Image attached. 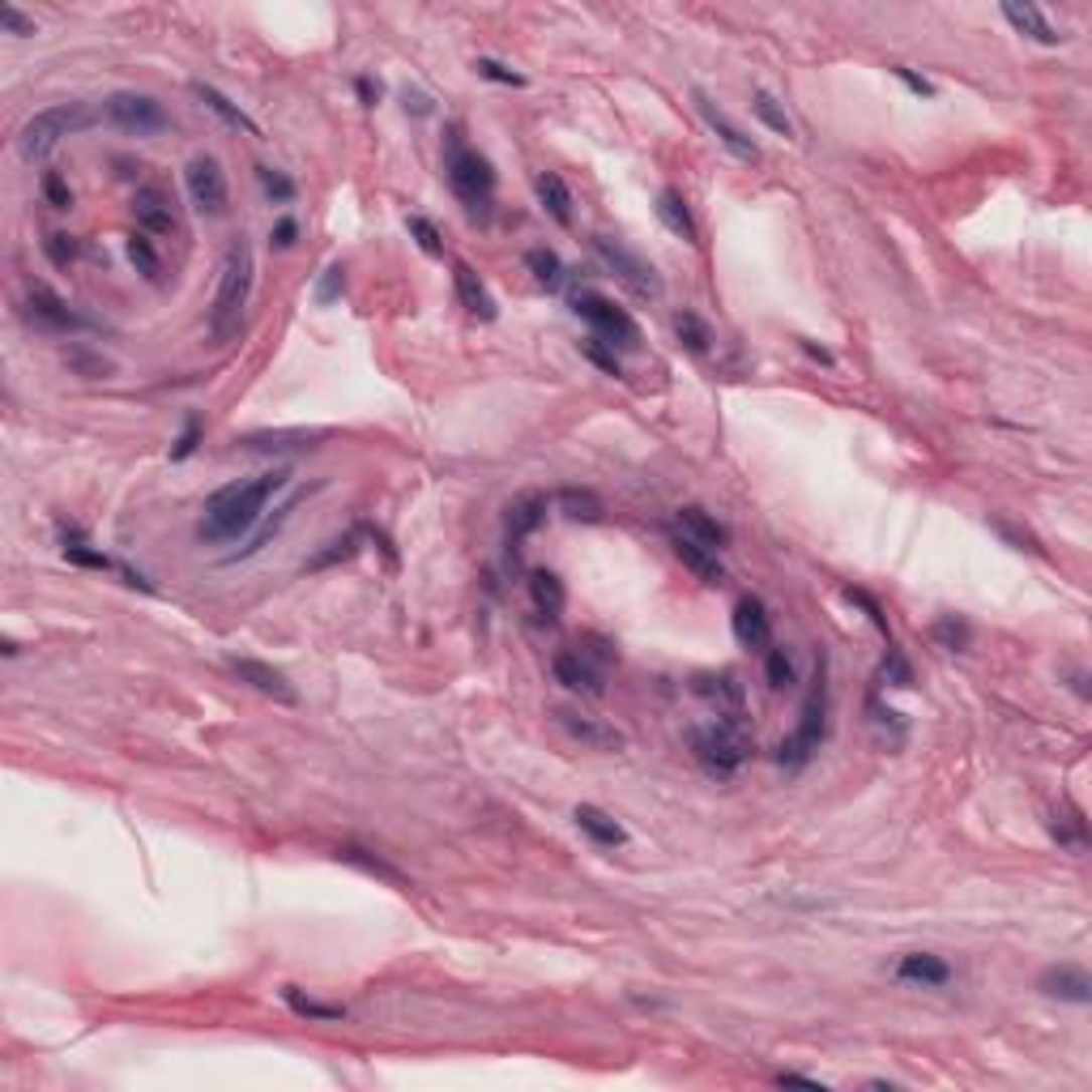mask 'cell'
<instances>
[{"instance_id":"cell-1","label":"cell","mask_w":1092,"mask_h":1092,"mask_svg":"<svg viewBox=\"0 0 1092 1092\" xmlns=\"http://www.w3.org/2000/svg\"><path fill=\"white\" fill-rule=\"evenodd\" d=\"M291 482L286 470H274V474H257V478H240V482H226L218 487L209 499H205V516L196 525V538L209 542V547H222V542H236L253 529L261 516H265V504Z\"/></svg>"},{"instance_id":"cell-2","label":"cell","mask_w":1092,"mask_h":1092,"mask_svg":"<svg viewBox=\"0 0 1092 1092\" xmlns=\"http://www.w3.org/2000/svg\"><path fill=\"white\" fill-rule=\"evenodd\" d=\"M444 175H449V188L461 196L465 209L487 213L491 196H495V171L487 158L465 146L457 129H449V137H444Z\"/></svg>"},{"instance_id":"cell-3","label":"cell","mask_w":1092,"mask_h":1092,"mask_svg":"<svg viewBox=\"0 0 1092 1092\" xmlns=\"http://www.w3.org/2000/svg\"><path fill=\"white\" fill-rule=\"evenodd\" d=\"M248 291H253V248L240 240V244L226 253V265H222L218 299H213V320H209L213 337H230V333L240 329V316H244Z\"/></svg>"},{"instance_id":"cell-4","label":"cell","mask_w":1092,"mask_h":1092,"mask_svg":"<svg viewBox=\"0 0 1092 1092\" xmlns=\"http://www.w3.org/2000/svg\"><path fill=\"white\" fill-rule=\"evenodd\" d=\"M91 124H95V112H91L86 103L47 107V112L30 116V120L22 124V133H17V150H22L26 163H34V158H43L60 137L82 133V129H91Z\"/></svg>"},{"instance_id":"cell-5","label":"cell","mask_w":1092,"mask_h":1092,"mask_svg":"<svg viewBox=\"0 0 1092 1092\" xmlns=\"http://www.w3.org/2000/svg\"><path fill=\"white\" fill-rule=\"evenodd\" d=\"M572 312H577L585 325L594 329L598 342H606L611 350H615V346H619V350H636V346H640L636 320L623 312V308H615L611 299H602V295H594V291H581V295H572Z\"/></svg>"},{"instance_id":"cell-6","label":"cell","mask_w":1092,"mask_h":1092,"mask_svg":"<svg viewBox=\"0 0 1092 1092\" xmlns=\"http://www.w3.org/2000/svg\"><path fill=\"white\" fill-rule=\"evenodd\" d=\"M691 751L713 777H730L734 768L747 760V739H743L739 722L726 718V722H713L705 730H695L691 734Z\"/></svg>"},{"instance_id":"cell-7","label":"cell","mask_w":1092,"mask_h":1092,"mask_svg":"<svg viewBox=\"0 0 1092 1092\" xmlns=\"http://www.w3.org/2000/svg\"><path fill=\"white\" fill-rule=\"evenodd\" d=\"M594 248H598V257L606 261V270H611L623 286H628L632 295H640V299H657L661 295V282H657V274L649 270V265H644L640 257H632L628 248H619L615 240H606V236H598L594 240Z\"/></svg>"},{"instance_id":"cell-8","label":"cell","mask_w":1092,"mask_h":1092,"mask_svg":"<svg viewBox=\"0 0 1092 1092\" xmlns=\"http://www.w3.org/2000/svg\"><path fill=\"white\" fill-rule=\"evenodd\" d=\"M184 184H188V196L192 205L201 213H222L226 209V175H222V163L213 154H196L188 171H184Z\"/></svg>"},{"instance_id":"cell-9","label":"cell","mask_w":1092,"mask_h":1092,"mask_svg":"<svg viewBox=\"0 0 1092 1092\" xmlns=\"http://www.w3.org/2000/svg\"><path fill=\"white\" fill-rule=\"evenodd\" d=\"M107 116H112L120 129H129V133H158V129H167L163 103L150 99V95H112V99H107Z\"/></svg>"},{"instance_id":"cell-10","label":"cell","mask_w":1092,"mask_h":1092,"mask_svg":"<svg viewBox=\"0 0 1092 1092\" xmlns=\"http://www.w3.org/2000/svg\"><path fill=\"white\" fill-rule=\"evenodd\" d=\"M226 666H230V674H236L240 683H248V687L261 691V695H270V700H278V705H299L295 683H291V678H286L282 670L265 666V661H257V657H230Z\"/></svg>"},{"instance_id":"cell-11","label":"cell","mask_w":1092,"mask_h":1092,"mask_svg":"<svg viewBox=\"0 0 1092 1092\" xmlns=\"http://www.w3.org/2000/svg\"><path fill=\"white\" fill-rule=\"evenodd\" d=\"M560 726H564V734H568L572 743H581V747H589V751H606V756H611V751H623V747H628V734H623V730H615L611 722L585 718V713L560 709Z\"/></svg>"},{"instance_id":"cell-12","label":"cell","mask_w":1092,"mask_h":1092,"mask_svg":"<svg viewBox=\"0 0 1092 1092\" xmlns=\"http://www.w3.org/2000/svg\"><path fill=\"white\" fill-rule=\"evenodd\" d=\"M695 107H700L705 124H709L713 133H718V141H722V146H726L734 158H743V163H756V158H760V146H756V141H751V137L739 129V124H734V120L722 112V107L705 95V91H695Z\"/></svg>"},{"instance_id":"cell-13","label":"cell","mask_w":1092,"mask_h":1092,"mask_svg":"<svg viewBox=\"0 0 1092 1092\" xmlns=\"http://www.w3.org/2000/svg\"><path fill=\"white\" fill-rule=\"evenodd\" d=\"M26 316H30V325H39L47 333H77L86 329V320L68 308L64 299H56L47 291V286H34L30 291V303H26Z\"/></svg>"},{"instance_id":"cell-14","label":"cell","mask_w":1092,"mask_h":1092,"mask_svg":"<svg viewBox=\"0 0 1092 1092\" xmlns=\"http://www.w3.org/2000/svg\"><path fill=\"white\" fill-rule=\"evenodd\" d=\"M171 205L175 201L158 184H146V188L133 192V218L146 236H171L175 230V209Z\"/></svg>"},{"instance_id":"cell-15","label":"cell","mask_w":1092,"mask_h":1092,"mask_svg":"<svg viewBox=\"0 0 1092 1092\" xmlns=\"http://www.w3.org/2000/svg\"><path fill=\"white\" fill-rule=\"evenodd\" d=\"M1037 990L1046 998H1059V1002H1092V977L1080 969V964H1054L1037 977Z\"/></svg>"},{"instance_id":"cell-16","label":"cell","mask_w":1092,"mask_h":1092,"mask_svg":"<svg viewBox=\"0 0 1092 1092\" xmlns=\"http://www.w3.org/2000/svg\"><path fill=\"white\" fill-rule=\"evenodd\" d=\"M551 670H555V683H564L568 691H581V695H602V670H598V666H594V661H589L585 653H577V649L555 653Z\"/></svg>"},{"instance_id":"cell-17","label":"cell","mask_w":1092,"mask_h":1092,"mask_svg":"<svg viewBox=\"0 0 1092 1092\" xmlns=\"http://www.w3.org/2000/svg\"><path fill=\"white\" fill-rule=\"evenodd\" d=\"M670 547H674V555H678V564H683L700 585H722V581H726V568H722V560H718V551L700 547L695 538H687V533H674Z\"/></svg>"},{"instance_id":"cell-18","label":"cell","mask_w":1092,"mask_h":1092,"mask_svg":"<svg viewBox=\"0 0 1092 1092\" xmlns=\"http://www.w3.org/2000/svg\"><path fill=\"white\" fill-rule=\"evenodd\" d=\"M320 440H325V432H303V427H295V432H253V436H240L236 444L248 453H308Z\"/></svg>"},{"instance_id":"cell-19","label":"cell","mask_w":1092,"mask_h":1092,"mask_svg":"<svg viewBox=\"0 0 1092 1092\" xmlns=\"http://www.w3.org/2000/svg\"><path fill=\"white\" fill-rule=\"evenodd\" d=\"M734 636H739V644H747V649H768L773 623H768V611L760 598H739V606H734Z\"/></svg>"},{"instance_id":"cell-20","label":"cell","mask_w":1092,"mask_h":1092,"mask_svg":"<svg viewBox=\"0 0 1092 1092\" xmlns=\"http://www.w3.org/2000/svg\"><path fill=\"white\" fill-rule=\"evenodd\" d=\"M542 521H547V495L542 491H521L508 504V547H521Z\"/></svg>"},{"instance_id":"cell-21","label":"cell","mask_w":1092,"mask_h":1092,"mask_svg":"<svg viewBox=\"0 0 1092 1092\" xmlns=\"http://www.w3.org/2000/svg\"><path fill=\"white\" fill-rule=\"evenodd\" d=\"M572 819H577V828L594 840V845H602V849H615V845H623V840H628V832H623V823L615 819V815H606L602 807H594V802H581L577 811H572Z\"/></svg>"},{"instance_id":"cell-22","label":"cell","mask_w":1092,"mask_h":1092,"mask_svg":"<svg viewBox=\"0 0 1092 1092\" xmlns=\"http://www.w3.org/2000/svg\"><path fill=\"white\" fill-rule=\"evenodd\" d=\"M653 209H657L661 226H666L674 240H683V244H700V230H695V218H691V209H687V201H683V192L661 188Z\"/></svg>"},{"instance_id":"cell-23","label":"cell","mask_w":1092,"mask_h":1092,"mask_svg":"<svg viewBox=\"0 0 1092 1092\" xmlns=\"http://www.w3.org/2000/svg\"><path fill=\"white\" fill-rule=\"evenodd\" d=\"M678 525H683L687 538H695V542L709 547V551L730 547V529L713 512H705L700 504H683V508H678Z\"/></svg>"},{"instance_id":"cell-24","label":"cell","mask_w":1092,"mask_h":1092,"mask_svg":"<svg viewBox=\"0 0 1092 1092\" xmlns=\"http://www.w3.org/2000/svg\"><path fill=\"white\" fill-rule=\"evenodd\" d=\"M897 977L909 981V986H947V981H952V969H947L943 956L909 952V956H901V964H897Z\"/></svg>"},{"instance_id":"cell-25","label":"cell","mask_w":1092,"mask_h":1092,"mask_svg":"<svg viewBox=\"0 0 1092 1092\" xmlns=\"http://www.w3.org/2000/svg\"><path fill=\"white\" fill-rule=\"evenodd\" d=\"M453 286H457V299H461V308L478 316V320H495V299L491 291L482 286V278L470 270V265H453Z\"/></svg>"},{"instance_id":"cell-26","label":"cell","mask_w":1092,"mask_h":1092,"mask_svg":"<svg viewBox=\"0 0 1092 1092\" xmlns=\"http://www.w3.org/2000/svg\"><path fill=\"white\" fill-rule=\"evenodd\" d=\"M1002 17H1007V22L1025 34V39H1033V43H1046V47L1063 43V34L1046 22V13L1037 9V5H1002Z\"/></svg>"},{"instance_id":"cell-27","label":"cell","mask_w":1092,"mask_h":1092,"mask_svg":"<svg viewBox=\"0 0 1092 1092\" xmlns=\"http://www.w3.org/2000/svg\"><path fill=\"white\" fill-rule=\"evenodd\" d=\"M533 192H538V205L551 213L555 222H560V226H572V192H568V184L560 180V175H555V171H542L538 180H533Z\"/></svg>"},{"instance_id":"cell-28","label":"cell","mask_w":1092,"mask_h":1092,"mask_svg":"<svg viewBox=\"0 0 1092 1092\" xmlns=\"http://www.w3.org/2000/svg\"><path fill=\"white\" fill-rule=\"evenodd\" d=\"M529 598H533V606H538V615L560 619V611H564V581L555 577V572H547V568H533L529 572Z\"/></svg>"},{"instance_id":"cell-29","label":"cell","mask_w":1092,"mask_h":1092,"mask_svg":"<svg viewBox=\"0 0 1092 1092\" xmlns=\"http://www.w3.org/2000/svg\"><path fill=\"white\" fill-rule=\"evenodd\" d=\"M192 91H196V99H201V103L209 107V112H213V116H222V120L230 124V129H244V133H253V137H261V129H257V124H253V120H248V116H244V112H240V107H236V103H230V99H226L222 91H213V86H201V82H196V86H192Z\"/></svg>"},{"instance_id":"cell-30","label":"cell","mask_w":1092,"mask_h":1092,"mask_svg":"<svg viewBox=\"0 0 1092 1092\" xmlns=\"http://www.w3.org/2000/svg\"><path fill=\"white\" fill-rule=\"evenodd\" d=\"M560 508H564L568 521H585V525H598L602 516H606L602 499H598L594 491H581V487H568V491H560Z\"/></svg>"},{"instance_id":"cell-31","label":"cell","mask_w":1092,"mask_h":1092,"mask_svg":"<svg viewBox=\"0 0 1092 1092\" xmlns=\"http://www.w3.org/2000/svg\"><path fill=\"white\" fill-rule=\"evenodd\" d=\"M337 857H342V863H350V867H359L363 875H375V880H384V884H398V888H406V875H402L398 867H388L384 857H375V853H367V849H359V845L337 849Z\"/></svg>"},{"instance_id":"cell-32","label":"cell","mask_w":1092,"mask_h":1092,"mask_svg":"<svg viewBox=\"0 0 1092 1092\" xmlns=\"http://www.w3.org/2000/svg\"><path fill=\"white\" fill-rule=\"evenodd\" d=\"M695 691L709 695V700H718V709H730V718H739V713H743V683L734 674L700 678V687H695Z\"/></svg>"},{"instance_id":"cell-33","label":"cell","mask_w":1092,"mask_h":1092,"mask_svg":"<svg viewBox=\"0 0 1092 1092\" xmlns=\"http://www.w3.org/2000/svg\"><path fill=\"white\" fill-rule=\"evenodd\" d=\"M354 551H359V529H346L342 538H329L325 551H316L312 560L303 564V572H320V568H329V564H337V560H350Z\"/></svg>"},{"instance_id":"cell-34","label":"cell","mask_w":1092,"mask_h":1092,"mask_svg":"<svg viewBox=\"0 0 1092 1092\" xmlns=\"http://www.w3.org/2000/svg\"><path fill=\"white\" fill-rule=\"evenodd\" d=\"M282 998H286V1007H291L295 1016L303 1020H342L346 1007H333V1002H316V998H303L299 986H282Z\"/></svg>"},{"instance_id":"cell-35","label":"cell","mask_w":1092,"mask_h":1092,"mask_svg":"<svg viewBox=\"0 0 1092 1092\" xmlns=\"http://www.w3.org/2000/svg\"><path fill=\"white\" fill-rule=\"evenodd\" d=\"M525 265H529V274L547 286V291H555V286L564 282V261L555 257L551 248H529V253H525Z\"/></svg>"},{"instance_id":"cell-36","label":"cell","mask_w":1092,"mask_h":1092,"mask_svg":"<svg viewBox=\"0 0 1092 1092\" xmlns=\"http://www.w3.org/2000/svg\"><path fill=\"white\" fill-rule=\"evenodd\" d=\"M291 508H295V499H291V504H282V508H274V516H265L261 529L253 533V538H248V547H240L236 555H230V560H248V555H257V551H261L265 542H270V538H278L282 525H286V516H291Z\"/></svg>"},{"instance_id":"cell-37","label":"cell","mask_w":1092,"mask_h":1092,"mask_svg":"<svg viewBox=\"0 0 1092 1092\" xmlns=\"http://www.w3.org/2000/svg\"><path fill=\"white\" fill-rule=\"evenodd\" d=\"M129 261L137 265V274L141 278H150V282H158V274H163V265H158V253H154V240L146 236V230H133L129 236Z\"/></svg>"},{"instance_id":"cell-38","label":"cell","mask_w":1092,"mask_h":1092,"mask_svg":"<svg viewBox=\"0 0 1092 1092\" xmlns=\"http://www.w3.org/2000/svg\"><path fill=\"white\" fill-rule=\"evenodd\" d=\"M674 333H678V342H683L691 354H705L709 350V329H705V320L695 316V312H674Z\"/></svg>"},{"instance_id":"cell-39","label":"cell","mask_w":1092,"mask_h":1092,"mask_svg":"<svg viewBox=\"0 0 1092 1092\" xmlns=\"http://www.w3.org/2000/svg\"><path fill=\"white\" fill-rule=\"evenodd\" d=\"M935 640L943 644V649L960 653V649H969L973 628H969V623H964V619H956V615H943V619H935Z\"/></svg>"},{"instance_id":"cell-40","label":"cell","mask_w":1092,"mask_h":1092,"mask_svg":"<svg viewBox=\"0 0 1092 1092\" xmlns=\"http://www.w3.org/2000/svg\"><path fill=\"white\" fill-rule=\"evenodd\" d=\"M751 107H756V116L768 124V129H773L777 137H794V124L785 120V112L777 107V99L768 95V91H756V99H751Z\"/></svg>"},{"instance_id":"cell-41","label":"cell","mask_w":1092,"mask_h":1092,"mask_svg":"<svg viewBox=\"0 0 1092 1092\" xmlns=\"http://www.w3.org/2000/svg\"><path fill=\"white\" fill-rule=\"evenodd\" d=\"M764 674H768V687L773 691H785V687H794V661L785 649H768V661H764Z\"/></svg>"},{"instance_id":"cell-42","label":"cell","mask_w":1092,"mask_h":1092,"mask_svg":"<svg viewBox=\"0 0 1092 1092\" xmlns=\"http://www.w3.org/2000/svg\"><path fill=\"white\" fill-rule=\"evenodd\" d=\"M257 180H261L265 196H270L274 205H291V201H295V184L286 180L282 171H274V167H257Z\"/></svg>"},{"instance_id":"cell-43","label":"cell","mask_w":1092,"mask_h":1092,"mask_svg":"<svg viewBox=\"0 0 1092 1092\" xmlns=\"http://www.w3.org/2000/svg\"><path fill=\"white\" fill-rule=\"evenodd\" d=\"M43 253H47V261L56 265V270H68V265L77 261V240L64 236V230H51V236L43 240Z\"/></svg>"},{"instance_id":"cell-44","label":"cell","mask_w":1092,"mask_h":1092,"mask_svg":"<svg viewBox=\"0 0 1092 1092\" xmlns=\"http://www.w3.org/2000/svg\"><path fill=\"white\" fill-rule=\"evenodd\" d=\"M581 354H585V359L594 363V367H602L606 375H623L619 354H615L611 346H606V342H598V337H589V342H581Z\"/></svg>"},{"instance_id":"cell-45","label":"cell","mask_w":1092,"mask_h":1092,"mask_svg":"<svg viewBox=\"0 0 1092 1092\" xmlns=\"http://www.w3.org/2000/svg\"><path fill=\"white\" fill-rule=\"evenodd\" d=\"M64 560H68V564H77V568H99V572H112V568H120V564L107 560L103 551H91L86 542H68V547H64Z\"/></svg>"},{"instance_id":"cell-46","label":"cell","mask_w":1092,"mask_h":1092,"mask_svg":"<svg viewBox=\"0 0 1092 1092\" xmlns=\"http://www.w3.org/2000/svg\"><path fill=\"white\" fill-rule=\"evenodd\" d=\"M406 226H410V236L419 240V248H423L427 257H440V253H444V240H440V230H436L432 222H427V218H406Z\"/></svg>"},{"instance_id":"cell-47","label":"cell","mask_w":1092,"mask_h":1092,"mask_svg":"<svg viewBox=\"0 0 1092 1092\" xmlns=\"http://www.w3.org/2000/svg\"><path fill=\"white\" fill-rule=\"evenodd\" d=\"M474 73H478V77H487V82H499V86H525V77H521V73H512L508 64L487 60V56L474 60Z\"/></svg>"},{"instance_id":"cell-48","label":"cell","mask_w":1092,"mask_h":1092,"mask_svg":"<svg viewBox=\"0 0 1092 1092\" xmlns=\"http://www.w3.org/2000/svg\"><path fill=\"white\" fill-rule=\"evenodd\" d=\"M342 291H346V265H329L325 278H320V286H316V303H333Z\"/></svg>"},{"instance_id":"cell-49","label":"cell","mask_w":1092,"mask_h":1092,"mask_svg":"<svg viewBox=\"0 0 1092 1092\" xmlns=\"http://www.w3.org/2000/svg\"><path fill=\"white\" fill-rule=\"evenodd\" d=\"M577 653H585L594 666H611V661H619V649H615L611 640H602V636H585Z\"/></svg>"},{"instance_id":"cell-50","label":"cell","mask_w":1092,"mask_h":1092,"mask_svg":"<svg viewBox=\"0 0 1092 1092\" xmlns=\"http://www.w3.org/2000/svg\"><path fill=\"white\" fill-rule=\"evenodd\" d=\"M884 683H888V687H909V683H913L909 661H905L897 649H888V661H884Z\"/></svg>"},{"instance_id":"cell-51","label":"cell","mask_w":1092,"mask_h":1092,"mask_svg":"<svg viewBox=\"0 0 1092 1092\" xmlns=\"http://www.w3.org/2000/svg\"><path fill=\"white\" fill-rule=\"evenodd\" d=\"M43 196H47V201L56 205V209H68V205H73V188H68L64 175H56V171L43 175Z\"/></svg>"},{"instance_id":"cell-52","label":"cell","mask_w":1092,"mask_h":1092,"mask_svg":"<svg viewBox=\"0 0 1092 1092\" xmlns=\"http://www.w3.org/2000/svg\"><path fill=\"white\" fill-rule=\"evenodd\" d=\"M845 598H849L853 606H863V611L871 615V623H875V628H880V632H888V615H884V606L875 602V598L867 594V589H845Z\"/></svg>"},{"instance_id":"cell-53","label":"cell","mask_w":1092,"mask_h":1092,"mask_svg":"<svg viewBox=\"0 0 1092 1092\" xmlns=\"http://www.w3.org/2000/svg\"><path fill=\"white\" fill-rule=\"evenodd\" d=\"M0 22H5V30H9V34H17V39H30V34H34V22H30V17H26L22 9H13V5L0 9Z\"/></svg>"},{"instance_id":"cell-54","label":"cell","mask_w":1092,"mask_h":1092,"mask_svg":"<svg viewBox=\"0 0 1092 1092\" xmlns=\"http://www.w3.org/2000/svg\"><path fill=\"white\" fill-rule=\"evenodd\" d=\"M196 440H201V423L188 419V423H184V432H180V440H175V449H171V461H184V457H192Z\"/></svg>"},{"instance_id":"cell-55","label":"cell","mask_w":1092,"mask_h":1092,"mask_svg":"<svg viewBox=\"0 0 1092 1092\" xmlns=\"http://www.w3.org/2000/svg\"><path fill=\"white\" fill-rule=\"evenodd\" d=\"M994 529L1002 533V538H1011V542H1016L1020 551H1042V547H1037V538H1033V533H1020V529H1011L1007 521H994Z\"/></svg>"},{"instance_id":"cell-56","label":"cell","mask_w":1092,"mask_h":1092,"mask_svg":"<svg viewBox=\"0 0 1092 1092\" xmlns=\"http://www.w3.org/2000/svg\"><path fill=\"white\" fill-rule=\"evenodd\" d=\"M892 73H897V77H901V82L909 86L913 95H922V99H930V95H935V86H930L926 77H918V73H909V68H892Z\"/></svg>"},{"instance_id":"cell-57","label":"cell","mask_w":1092,"mask_h":1092,"mask_svg":"<svg viewBox=\"0 0 1092 1092\" xmlns=\"http://www.w3.org/2000/svg\"><path fill=\"white\" fill-rule=\"evenodd\" d=\"M295 236H299V226H295V218H282V222L274 226V236H270V240H274L278 248H291V244H295Z\"/></svg>"},{"instance_id":"cell-58","label":"cell","mask_w":1092,"mask_h":1092,"mask_svg":"<svg viewBox=\"0 0 1092 1092\" xmlns=\"http://www.w3.org/2000/svg\"><path fill=\"white\" fill-rule=\"evenodd\" d=\"M777 1084H807V1088H819V1080H811V1076H798V1071H781Z\"/></svg>"},{"instance_id":"cell-59","label":"cell","mask_w":1092,"mask_h":1092,"mask_svg":"<svg viewBox=\"0 0 1092 1092\" xmlns=\"http://www.w3.org/2000/svg\"><path fill=\"white\" fill-rule=\"evenodd\" d=\"M359 95H363V103H375L380 99V86H371V77H359Z\"/></svg>"},{"instance_id":"cell-60","label":"cell","mask_w":1092,"mask_h":1092,"mask_svg":"<svg viewBox=\"0 0 1092 1092\" xmlns=\"http://www.w3.org/2000/svg\"><path fill=\"white\" fill-rule=\"evenodd\" d=\"M406 107H415L419 116H427V112H432V103H427L423 95H410V91H406Z\"/></svg>"},{"instance_id":"cell-61","label":"cell","mask_w":1092,"mask_h":1092,"mask_svg":"<svg viewBox=\"0 0 1092 1092\" xmlns=\"http://www.w3.org/2000/svg\"><path fill=\"white\" fill-rule=\"evenodd\" d=\"M802 350H807V354H811V359H819V363H832V354H828V350H823V346H815V342H802Z\"/></svg>"}]
</instances>
